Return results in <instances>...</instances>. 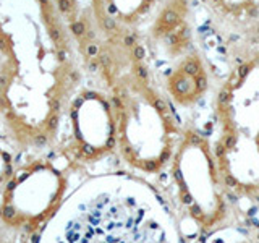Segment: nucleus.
Instances as JSON below:
<instances>
[{
  "label": "nucleus",
  "mask_w": 259,
  "mask_h": 243,
  "mask_svg": "<svg viewBox=\"0 0 259 243\" xmlns=\"http://www.w3.org/2000/svg\"><path fill=\"white\" fill-rule=\"evenodd\" d=\"M168 169L178 206L201 233H219L238 224L237 198L219 172L210 136L185 125Z\"/></svg>",
  "instance_id": "3"
},
{
  "label": "nucleus",
  "mask_w": 259,
  "mask_h": 243,
  "mask_svg": "<svg viewBox=\"0 0 259 243\" xmlns=\"http://www.w3.org/2000/svg\"><path fill=\"white\" fill-rule=\"evenodd\" d=\"M229 243H259V238H254V237H240L237 240H230Z\"/></svg>",
  "instance_id": "8"
},
{
  "label": "nucleus",
  "mask_w": 259,
  "mask_h": 243,
  "mask_svg": "<svg viewBox=\"0 0 259 243\" xmlns=\"http://www.w3.org/2000/svg\"><path fill=\"white\" fill-rule=\"evenodd\" d=\"M227 57L229 71L214 91L210 141L227 188L259 206V39Z\"/></svg>",
  "instance_id": "2"
},
{
  "label": "nucleus",
  "mask_w": 259,
  "mask_h": 243,
  "mask_svg": "<svg viewBox=\"0 0 259 243\" xmlns=\"http://www.w3.org/2000/svg\"><path fill=\"white\" fill-rule=\"evenodd\" d=\"M37 243H185L159 193L126 174L89 178L47 222Z\"/></svg>",
  "instance_id": "1"
},
{
  "label": "nucleus",
  "mask_w": 259,
  "mask_h": 243,
  "mask_svg": "<svg viewBox=\"0 0 259 243\" xmlns=\"http://www.w3.org/2000/svg\"><path fill=\"white\" fill-rule=\"evenodd\" d=\"M157 4L159 0H109V7L117 20L126 24L144 20V16H148Z\"/></svg>",
  "instance_id": "7"
},
{
  "label": "nucleus",
  "mask_w": 259,
  "mask_h": 243,
  "mask_svg": "<svg viewBox=\"0 0 259 243\" xmlns=\"http://www.w3.org/2000/svg\"><path fill=\"white\" fill-rule=\"evenodd\" d=\"M164 89L174 107L183 110L196 107L210 93L212 68L199 47L190 49L174 60L165 75Z\"/></svg>",
  "instance_id": "6"
},
{
  "label": "nucleus",
  "mask_w": 259,
  "mask_h": 243,
  "mask_svg": "<svg viewBox=\"0 0 259 243\" xmlns=\"http://www.w3.org/2000/svg\"><path fill=\"white\" fill-rule=\"evenodd\" d=\"M227 54L259 39V0H198Z\"/></svg>",
  "instance_id": "5"
},
{
  "label": "nucleus",
  "mask_w": 259,
  "mask_h": 243,
  "mask_svg": "<svg viewBox=\"0 0 259 243\" xmlns=\"http://www.w3.org/2000/svg\"><path fill=\"white\" fill-rule=\"evenodd\" d=\"M115 115L117 146L126 164L149 175L167 169L183 133L167 97L136 75L120 91Z\"/></svg>",
  "instance_id": "4"
}]
</instances>
